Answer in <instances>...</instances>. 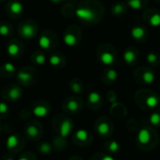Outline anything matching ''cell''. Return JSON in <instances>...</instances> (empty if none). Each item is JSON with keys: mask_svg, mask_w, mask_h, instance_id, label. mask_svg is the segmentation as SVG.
Returning a JSON list of instances; mask_svg holds the SVG:
<instances>
[{"mask_svg": "<svg viewBox=\"0 0 160 160\" xmlns=\"http://www.w3.org/2000/svg\"><path fill=\"white\" fill-rule=\"evenodd\" d=\"M104 150L106 152V154H109L111 156H115L118 155L121 151V145L120 143L115 141V140H108L105 143H104Z\"/></svg>", "mask_w": 160, "mask_h": 160, "instance_id": "e0dca14e", "label": "cell"}, {"mask_svg": "<svg viewBox=\"0 0 160 160\" xmlns=\"http://www.w3.org/2000/svg\"><path fill=\"white\" fill-rule=\"evenodd\" d=\"M110 112L116 119H122L128 114V109L124 104L120 102H115L111 105Z\"/></svg>", "mask_w": 160, "mask_h": 160, "instance_id": "9a60e30c", "label": "cell"}, {"mask_svg": "<svg viewBox=\"0 0 160 160\" xmlns=\"http://www.w3.org/2000/svg\"><path fill=\"white\" fill-rule=\"evenodd\" d=\"M98 58L102 65L110 67L112 66L116 61V52L114 50L110 49L108 46V49H100L98 51Z\"/></svg>", "mask_w": 160, "mask_h": 160, "instance_id": "8992f818", "label": "cell"}, {"mask_svg": "<svg viewBox=\"0 0 160 160\" xmlns=\"http://www.w3.org/2000/svg\"><path fill=\"white\" fill-rule=\"evenodd\" d=\"M9 32V27L8 25H7L6 23H1L0 24V35L5 37L8 34Z\"/></svg>", "mask_w": 160, "mask_h": 160, "instance_id": "f35d334b", "label": "cell"}, {"mask_svg": "<svg viewBox=\"0 0 160 160\" xmlns=\"http://www.w3.org/2000/svg\"><path fill=\"white\" fill-rule=\"evenodd\" d=\"M51 2H52V3H59V2H61L62 0H50Z\"/></svg>", "mask_w": 160, "mask_h": 160, "instance_id": "7bdbcfd3", "label": "cell"}, {"mask_svg": "<svg viewBox=\"0 0 160 160\" xmlns=\"http://www.w3.org/2000/svg\"><path fill=\"white\" fill-rule=\"evenodd\" d=\"M83 102L81 98L78 97H69L65 99L63 103L64 110L70 114H76L80 112L82 109Z\"/></svg>", "mask_w": 160, "mask_h": 160, "instance_id": "5b68a950", "label": "cell"}, {"mask_svg": "<svg viewBox=\"0 0 160 160\" xmlns=\"http://www.w3.org/2000/svg\"><path fill=\"white\" fill-rule=\"evenodd\" d=\"M22 90L21 89V87H19L18 85H13L7 90L5 98L8 99L9 101H17L22 98Z\"/></svg>", "mask_w": 160, "mask_h": 160, "instance_id": "ac0fdd59", "label": "cell"}, {"mask_svg": "<svg viewBox=\"0 0 160 160\" xmlns=\"http://www.w3.org/2000/svg\"><path fill=\"white\" fill-rule=\"evenodd\" d=\"M69 160H83L81 157H72Z\"/></svg>", "mask_w": 160, "mask_h": 160, "instance_id": "60d3db41", "label": "cell"}, {"mask_svg": "<svg viewBox=\"0 0 160 160\" xmlns=\"http://www.w3.org/2000/svg\"><path fill=\"white\" fill-rule=\"evenodd\" d=\"M0 1H2V0H0Z\"/></svg>", "mask_w": 160, "mask_h": 160, "instance_id": "f6af8a7d", "label": "cell"}, {"mask_svg": "<svg viewBox=\"0 0 160 160\" xmlns=\"http://www.w3.org/2000/svg\"><path fill=\"white\" fill-rule=\"evenodd\" d=\"M148 126L153 128H160V108L153 111V112L149 115L148 119Z\"/></svg>", "mask_w": 160, "mask_h": 160, "instance_id": "44dd1931", "label": "cell"}, {"mask_svg": "<svg viewBox=\"0 0 160 160\" xmlns=\"http://www.w3.org/2000/svg\"><path fill=\"white\" fill-rule=\"evenodd\" d=\"M133 77L135 82L142 85H151L156 81L155 71L147 67H142L136 69Z\"/></svg>", "mask_w": 160, "mask_h": 160, "instance_id": "277c9868", "label": "cell"}, {"mask_svg": "<svg viewBox=\"0 0 160 160\" xmlns=\"http://www.w3.org/2000/svg\"><path fill=\"white\" fill-rule=\"evenodd\" d=\"M130 35H131L133 39L140 41V40H142V39H144L146 38L147 32H146V29L143 26L135 25L130 29Z\"/></svg>", "mask_w": 160, "mask_h": 160, "instance_id": "d6986e66", "label": "cell"}, {"mask_svg": "<svg viewBox=\"0 0 160 160\" xmlns=\"http://www.w3.org/2000/svg\"><path fill=\"white\" fill-rule=\"evenodd\" d=\"M38 44L39 46L42 48V49H45V50H48L50 49L51 45H52V40L51 38L48 37V36H41L38 39Z\"/></svg>", "mask_w": 160, "mask_h": 160, "instance_id": "d6a6232c", "label": "cell"}, {"mask_svg": "<svg viewBox=\"0 0 160 160\" xmlns=\"http://www.w3.org/2000/svg\"><path fill=\"white\" fill-rule=\"evenodd\" d=\"M64 42L67 46H69V47H74L78 44L79 42V38L78 37L71 33V32H67L64 36Z\"/></svg>", "mask_w": 160, "mask_h": 160, "instance_id": "d4e9b609", "label": "cell"}, {"mask_svg": "<svg viewBox=\"0 0 160 160\" xmlns=\"http://www.w3.org/2000/svg\"><path fill=\"white\" fill-rule=\"evenodd\" d=\"M146 61L150 66L153 67H158L160 63V56L155 52H148L146 55Z\"/></svg>", "mask_w": 160, "mask_h": 160, "instance_id": "484cf974", "label": "cell"}, {"mask_svg": "<svg viewBox=\"0 0 160 160\" xmlns=\"http://www.w3.org/2000/svg\"><path fill=\"white\" fill-rule=\"evenodd\" d=\"M127 12V6L124 3L117 2L112 5V14L116 17H120L125 15Z\"/></svg>", "mask_w": 160, "mask_h": 160, "instance_id": "cb8c5ba5", "label": "cell"}, {"mask_svg": "<svg viewBox=\"0 0 160 160\" xmlns=\"http://www.w3.org/2000/svg\"><path fill=\"white\" fill-rule=\"evenodd\" d=\"M148 22L153 27H158L160 26V13L159 12H154L150 15L148 19Z\"/></svg>", "mask_w": 160, "mask_h": 160, "instance_id": "f546056e", "label": "cell"}, {"mask_svg": "<svg viewBox=\"0 0 160 160\" xmlns=\"http://www.w3.org/2000/svg\"><path fill=\"white\" fill-rule=\"evenodd\" d=\"M38 150L41 155H50L52 151V147L49 142H41L38 146Z\"/></svg>", "mask_w": 160, "mask_h": 160, "instance_id": "f1b7e54d", "label": "cell"}, {"mask_svg": "<svg viewBox=\"0 0 160 160\" xmlns=\"http://www.w3.org/2000/svg\"><path fill=\"white\" fill-rule=\"evenodd\" d=\"M3 160H14V159H13L12 158H10V157H6V158H5Z\"/></svg>", "mask_w": 160, "mask_h": 160, "instance_id": "b9f144b4", "label": "cell"}, {"mask_svg": "<svg viewBox=\"0 0 160 160\" xmlns=\"http://www.w3.org/2000/svg\"><path fill=\"white\" fill-rule=\"evenodd\" d=\"M51 112V107L48 103L43 102V101H39L38 103H36L32 109V112L36 117L38 118H43L46 117Z\"/></svg>", "mask_w": 160, "mask_h": 160, "instance_id": "4fadbf2b", "label": "cell"}, {"mask_svg": "<svg viewBox=\"0 0 160 160\" xmlns=\"http://www.w3.org/2000/svg\"><path fill=\"white\" fill-rule=\"evenodd\" d=\"M8 114V106L6 102L0 101V117H7Z\"/></svg>", "mask_w": 160, "mask_h": 160, "instance_id": "8d00e7d4", "label": "cell"}, {"mask_svg": "<svg viewBox=\"0 0 160 160\" xmlns=\"http://www.w3.org/2000/svg\"><path fill=\"white\" fill-rule=\"evenodd\" d=\"M90 160H115L113 156L106 153H96Z\"/></svg>", "mask_w": 160, "mask_h": 160, "instance_id": "836d02e7", "label": "cell"}, {"mask_svg": "<svg viewBox=\"0 0 160 160\" xmlns=\"http://www.w3.org/2000/svg\"><path fill=\"white\" fill-rule=\"evenodd\" d=\"M139 58H140L139 52L134 48H128L127 50H125V52L123 53L124 62L128 66H134V65H136L139 62Z\"/></svg>", "mask_w": 160, "mask_h": 160, "instance_id": "5bb4252c", "label": "cell"}, {"mask_svg": "<svg viewBox=\"0 0 160 160\" xmlns=\"http://www.w3.org/2000/svg\"><path fill=\"white\" fill-rule=\"evenodd\" d=\"M103 105L102 97L99 93L96 91H92L87 96V106L89 109L93 111H98Z\"/></svg>", "mask_w": 160, "mask_h": 160, "instance_id": "30bf717a", "label": "cell"}, {"mask_svg": "<svg viewBox=\"0 0 160 160\" xmlns=\"http://www.w3.org/2000/svg\"><path fill=\"white\" fill-rule=\"evenodd\" d=\"M9 8H10V11L11 13L13 14H16V15H19L20 13L22 12L23 10V6L21 2L19 1H14L10 4L9 6Z\"/></svg>", "mask_w": 160, "mask_h": 160, "instance_id": "4dcf8cb0", "label": "cell"}, {"mask_svg": "<svg viewBox=\"0 0 160 160\" xmlns=\"http://www.w3.org/2000/svg\"><path fill=\"white\" fill-rule=\"evenodd\" d=\"M69 88L76 95H82L83 93V91H84L83 83L78 78H73L70 81V82H69Z\"/></svg>", "mask_w": 160, "mask_h": 160, "instance_id": "7402d4cb", "label": "cell"}, {"mask_svg": "<svg viewBox=\"0 0 160 160\" xmlns=\"http://www.w3.org/2000/svg\"><path fill=\"white\" fill-rule=\"evenodd\" d=\"M73 122L68 117H63L58 124V134L62 139H67L73 130Z\"/></svg>", "mask_w": 160, "mask_h": 160, "instance_id": "ba28073f", "label": "cell"}, {"mask_svg": "<svg viewBox=\"0 0 160 160\" xmlns=\"http://www.w3.org/2000/svg\"><path fill=\"white\" fill-rule=\"evenodd\" d=\"M46 61V56L43 53H38L34 57V62L38 65H43Z\"/></svg>", "mask_w": 160, "mask_h": 160, "instance_id": "74e56055", "label": "cell"}, {"mask_svg": "<svg viewBox=\"0 0 160 160\" xmlns=\"http://www.w3.org/2000/svg\"><path fill=\"white\" fill-rule=\"evenodd\" d=\"M75 15L83 22H93L97 18L96 11L90 8H79L76 9Z\"/></svg>", "mask_w": 160, "mask_h": 160, "instance_id": "9c48e42d", "label": "cell"}, {"mask_svg": "<svg viewBox=\"0 0 160 160\" xmlns=\"http://www.w3.org/2000/svg\"><path fill=\"white\" fill-rule=\"evenodd\" d=\"M25 134L32 141L38 140V139H39L40 134H41V128L38 124H35V122H32L26 126Z\"/></svg>", "mask_w": 160, "mask_h": 160, "instance_id": "2e32d148", "label": "cell"}, {"mask_svg": "<svg viewBox=\"0 0 160 160\" xmlns=\"http://www.w3.org/2000/svg\"><path fill=\"white\" fill-rule=\"evenodd\" d=\"M17 79L23 85H29L31 83V82L33 81V75L31 74V72L22 69V70H20L18 72Z\"/></svg>", "mask_w": 160, "mask_h": 160, "instance_id": "603a6c76", "label": "cell"}, {"mask_svg": "<svg viewBox=\"0 0 160 160\" xmlns=\"http://www.w3.org/2000/svg\"><path fill=\"white\" fill-rule=\"evenodd\" d=\"M20 33H21V35H22V37L24 38H32L35 37L37 30L33 24L25 22L20 27Z\"/></svg>", "mask_w": 160, "mask_h": 160, "instance_id": "ffe728a7", "label": "cell"}, {"mask_svg": "<svg viewBox=\"0 0 160 160\" xmlns=\"http://www.w3.org/2000/svg\"><path fill=\"white\" fill-rule=\"evenodd\" d=\"M159 136L157 130L149 126L143 127L137 132L136 144L142 151H151L159 143Z\"/></svg>", "mask_w": 160, "mask_h": 160, "instance_id": "6da1fadb", "label": "cell"}, {"mask_svg": "<svg viewBox=\"0 0 160 160\" xmlns=\"http://www.w3.org/2000/svg\"><path fill=\"white\" fill-rule=\"evenodd\" d=\"M136 105L145 111H155L160 106V97L158 94L153 90L142 88L135 94Z\"/></svg>", "mask_w": 160, "mask_h": 160, "instance_id": "7a4b0ae2", "label": "cell"}, {"mask_svg": "<svg viewBox=\"0 0 160 160\" xmlns=\"http://www.w3.org/2000/svg\"><path fill=\"white\" fill-rule=\"evenodd\" d=\"M113 129L112 122L106 116H101L95 122V131L101 139L109 140L113 133Z\"/></svg>", "mask_w": 160, "mask_h": 160, "instance_id": "3957f363", "label": "cell"}, {"mask_svg": "<svg viewBox=\"0 0 160 160\" xmlns=\"http://www.w3.org/2000/svg\"><path fill=\"white\" fill-rule=\"evenodd\" d=\"M92 142H93L92 135L86 129L81 128V129L77 130L73 136V142L78 146L85 147V146L90 145Z\"/></svg>", "mask_w": 160, "mask_h": 160, "instance_id": "52a82bcc", "label": "cell"}, {"mask_svg": "<svg viewBox=\"0 0 160 160\" xmlns=\"http://www.w3.org/2000/svg\"><path fill=\"white\" fill-rule=\"evenodd\" d=\"M0 133H1V128H0Z\"/></svg>", "mask_w": 160, "mask_h": 160, "instance_id": "ee69618b", "label": "cell"}, {"mask_svg": "<svg viewBox=\"0 0 160 160\" xmlns=\"http://www.w3.org/2000/svg\"><path fill=\"white\" fill-rule=\"evenodd\" d=\"M106 98H107L108 101L111 103V105L113 104V103H115V102H117V98H118L116 92L113 91V90L109 91V92L107 93V95H106Z\"/></svg>", "mask_w": 160, "mask_h": 160, "instance_id": "e575fe53", "label": "cell"}, {"mask_svg": "<svg viewBox=\"0 0 160 160\" xmlns=\"http://www.w3.org/2000/svg\"><path fill=\"white\" fill-rule=\"evenodd\" d=\"M7 52H8V55L16 56V55H18L20 53V46L17 43H15V42L9 43L8 46Z\"/></svg>", "mask_w": 160, "mask_h": 160, "instance_id": "1f68e13d", "label": "cell"}, {"mask_svg": "<svg viewBox=\"0 0 160 160\" xmlns=\"http://www.w3.org/2000/svg\"><path fill=\"white\" fill-rule=\"evenodd\" d=\"M127 6L134 10H140L144 8L143 0H128Z\"/></svg>", "mask_w": 160, "mask_h": 160, "instance_id": "83f0119b", "label": "cell"}, {"mask_svg": "<svg viewBox=\"0 0 160 160\" xmlns=\"http://www.w3.org/2000/svg\"><path fill=\"white\" fill-rule=\"evenodd\" d=\"M3 71L8 74H13L15 72V67L12 63H5L3 65Z\"/></svg>", "mask_w": 160, "mask_h": 160, "instance_id": "d590c367", "label": "cell"}, {"mask_svg": "<svg viewBox=\"0 0 160 160\" xmlns=\"http://www.w3.org/2000/svg\"><path fill=\"white\" fill-rule=\"evenodd\" d=\"M118 79V72L112 68H105L101 73V81L107 85H112Z\"/></svg>", "mask_w": 160, "mask_h": 160, "instance_id": "8fae6325", "label": "cell"}, {"mask_svg": "<svg viewBox=\"0 0 160 160\" xmlns=\"http://www.w3.org/2000/svg\"><path fill=\"white\" fill-rule=\"evenodd\" d=\"M21 143L22 144V141L21 140L20 136L17 134H12L8 137L6 141V147L8 151L16 153L22 147Z\"/></svg>", "mask_w": 160, "mask_h": 160, "instance_id": "7c38bea8", "label": "cell"}, {"mask_svg": "<svg viewBox=\"0 0 160 160\" xmlns=\"http://www.w3.org/2000/svg\"><path fill=\"white\" fill-rule=\"evenodd\" d=\"M18 160H33L32 159V154H23L22 156H21Z\"/></svg>", "mask_w": 160, "mask_h": 160, "instance_id": "ab89813d", "label": "cell"}, {"mask_svg": "<svg viewBox=\"0 0 160 160\" xmlns=\"http://www.w3.org/2000/svg\"><path fill=\"white\" fill-rule=\"evenodd\" d=\"M49 63H50L51 66H52L54 68H59V67H61L64 64V60H63V57L61 55L53 53V54H52L50 56Z\"/></svg>", "mask_w": 160, "mask_h": 160, "instance_id": "4316f807", "label": "cell"}]
</instances>
